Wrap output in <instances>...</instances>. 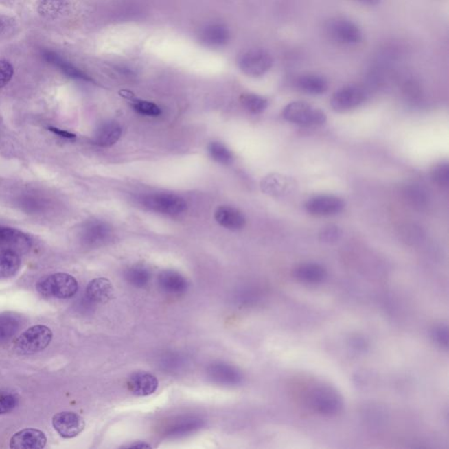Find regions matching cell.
Listing matches in <instances>:
<instances>
[{
    "instance_id": "cell-1",
    "label": "cell",
    "mask_w": 449,
    "mask_h": 449,
    "mask_svg": "<svg viewBox=\"0 0 449 449\" xmlns=\"http://www.w3.org/2000/svg\"><path fill=\"white\" fill-rule=\"evenodd\" d=\"M41 295L62 299H71L78 290V284L74 277L67 273H56L41 278L36 284Z\"/></svg>"
},
{
    "instance_id": "cell-2",
    "label": "cell",
    "mask_w": 449,
    "mask_h": 449,
    "mask_svg": "<svg viewBox=\"0 0 449 449\" xmlns=\"http://www.w3.org/2000/svg\"><path fill=\"white\" fill-rule=\"evenodd\" d=\"M282 115L286 122L302 126H321L327 122V115L323 111L303 101L288 104Z\"/></svg>"
},
{
    "instance_id": "cell-3",
    "label": "cell",
    "mask_w": 449,
    "mask_h": 449,
    "mask_svg": "<svg viewBox=\"0 0 449 449\" xmlns=\"http://www.w3.org/2000/svg\"><path fill=\"white\" fill-rule=\"evenodd\" d=\"M52 338V331L46 325H34L17 338L14 349L20 355H33L45 349L51 343Z\"/></svg>"
},
{
    "instance_id": "cell-4",
    "label": "cell",
    "mask_w": 449,
    "mask_h": 449,
    "mask_svg": "<svg viewBox=\"0 0 449 449\" xmlns=\"http://www.w3.org/2000/svg\"><path fill=\"white\" fill-rule=\"evenodd\" d=\"M327 36L343 45H357L362 41L363 34L355 22L345 18H334L325 23Z\"/></svg>"
},
{
    "instance_id": "cell-5",
    "label": "cell",
    "mask_w": 449,
    "mask_h": 449,
    "mask_svg": "<svg viewBox=\"0 0 449 449\" xmlns=\"http://www.w3.org/2000/svg\"><path fill=\"white\" fill-rule=\"evenodd\" d=\"M273 58L264 49H251L240 56L238 65L240 71L252 78H260L270 71Z\"/></svg>"
},
{
    "instance_id": "cell-6",
    "label": "cell",
    "mask_w": 449,
    "mask_h": 449,
    "mask_svg": "<svg viewBox=\"0 0 449 449\" xmlns=\"http://www.w3.org/2000/svg\"><path fill=\"white\" fill-rule=\"evenodd\" d=\"M309 400L316 412L322 415H335L339 413L343 407V398L340 394L330 387L314 389L310 395Z\"/></svg>"
},
{
    "instance_id": "cell-7",
    "label": "cell",
    "mask_w": 449,
    "mask_h": 449,
    "mask_svg": "<svg viewBox=\"0 0 449 449\" xmlns=\"http://www.w3.org/2000/svg\"><path fill=\"white\" fill-rule=\"evenodd\" d=\"M142 203L148 209L165 215H179L187 209L185 199L178 195L157 194L148 195L142 199Z\"/></svg>"
},
{
    "instance_id": "cell-8",
    "label": "cell",
    "mask_w": 449,
    "mask_h": 449,
    "mask_svg": "<svg viewBox=\"0 0 449 449\" xmlns=\"http://www.w3.org/2000/svg\"><path fill=\"white\" fill-rule=\"evenodd\" d=\"M365 99V91L362 88L347 85L335 91L331 97L330 106L334 112L345 113L362 105Z\"/></svg>"
},
{
    "instance_id": "cell-9",
    "label": "cell",
    "mask_w": 449,
    "mask_h": 449,
    "mask_svg": "<svg viewBox=\"0 0 449 449\" xmlns=\"http://www.w3.org/2000/svg\"><path fill=\"white\" fill-rule=\"evenodd\" d=\"M345 207L343 198L334 195H318L306 201V211L312 216L328 217L341 213Z\"/></svg>"
},
{
    "instance_id": "cell-10",
    "label": "cell",
    "mask_w": 449,
    "mask_h": 449,
    "mask_svg": "<svg viewBox=\"0 0 449 449\" xmlns=\"http://www.w3.org/2000/svg\"><path fill=\"white\" fill-rule=\"evenodd\" d=\"M52 424L56 431L66 439L76 437L81 434L85 428L84 419L72 412L56 413L53 417Z\"/></svg>"
},
{
    "instance_id": "cell-11",
    "label": "cell",
    "mask_w": 449,
    "mask_h": 449,
    "mask_svg": "<svg viewBox=\"0 0 449 449\" xmlns=\"http://www.w3.org/2000/svg\"><path fill=\"white\" fill-rule=\"evenodd\" d=\"M47 437L41 430L27 428L16 433L10 439L12 449H42L45 447Z\"/></svg>"
},
{
    "instance_id": "cell-12",
    "label": "cell",
    "mask_w": 449,
    "mask_h": 449,
    "mask_svg": "<svg viewBox=\"0 0 449 449\" xmlns=\"http://www.w3.org/2000/svg\"><path fill=\"white\" fill-rule=\"evenodd\" d=\"M128 385L129 391L135 396L146 397L157 390L158 380L150 373L137 372L130 376Z\"/></svg>"
},
{
    "instance_id": "cell-13",
    "label": "cell",
    "mask_w": 449,
    "mask_h": 449,
    "mask_svg": "<svg viewBox=\"0 0 449 449\" xmlns=\"http://www.w3.org/2000/svg\"><path fill=\"white\" fill-rule=\"evenodd\" d=\"M214 217L221 227L232 231L242 229L246 224L245 216L242 211L227 205L218 208Z\"/></svg>"
},
{
    "instance_id": "cell-14",
    "label": "cell",
    "mask_w": 449,
    "mask_h": 449,
    "mask_svg": "<svg viewBox=\"0 0 449 449\" xmlns=\"http://www.w3.org/2000/svg\"><path fill=\"white\" fill-rule=\"evenodd\" d=\"M87 298L94 303H107L113 297V286L106 278H96L87 287Z\"/></svg>"
},
{
    "instance_id": "cell-15",
    "label": "cell",
    "mask_w": 449,
    "mask_h": 449,
    "mask_svg": "<svg viewBox=\"0 0 449 449\" xmlns=\"http://www.w3.org/2000/svg\"><path fill=\"white\" fill-rule=\"evenodd\" d=\"M28 245L30 239L21 231L0 227V248L2 249H11L17 252L22 249H27Z\"/></svg>"
},
{
    "instance_id": "cell-16",
    "label": "cell",
    "mask_w": 449,
    "mask_h": 449,
    "mask_svg": "<svg viewBox=\"0 0 449 449\" xmlns=\"http://www.w3.org/2000/svg\"><path fill=\"white\" fill-rule=\"evenodd\" d=\"M229 30L222 24H209L202 30L200 39L202 42L211 47H221L229 43Z\"/></svg>"
},
{
    "instance_id": "cell-17",
    "label": "cell",
    "mask_w": 449,
    "mask_h": 449,
    "mask_svg": "<svg viewBox=\"0 0 449 449\" xmlns=\"http://www.w3.org/2000/svg\"><path fill=\"white\" fill-rule=\"evenodd\" d=\"M294 276L303 283L318 284L323 282L327 278V272L321 265L308 262L296 268L294 270Z\"/></svg>"
},
{
    "instance_id": "cell-18",
    "label": "cell",
    "mask_w": 449,
    "mask_h": 449,
    "mask_svg": "<svg viewBox=\"0 0 449 449\" xmlns=\"http://www.w3.org/2000/svg\"><path fill=\"white\" fill-rule=\"evenodd\" d=\"M296 85L302 93L309 95H321L328 90L327 79L319 75H303L297 79Z\"/></svg>"
},
{
    "instance_id": "cell-19",
    "label": "cell",
    "mask_w": 449,
    "mask_h": 449,
    "mask_svg": "<svg viewBox=\"0 0 449 449\" xmlns=\"http://www.w3.org/2000/svg\"><path fill=\"white\" fill-rule=\"evenodd\" d=\"M42 56L44 60H46L47 62L51 63V65H55L56 67H58L62 72L69 77L76 79H81V80L91 81V79L89 76L84 73L83 71L80 69L76 68L74 65H72L71 63L66 61L65 59H63L62 56H60L58 54H56L50 50H43L42 52Z\"/></svg>"
},
{
    "instance_id": "cell-20",
    "label": "cell",
    "mask_w": 449,
    "mask_h": 449,
    "mask_svg": "<svg viewBox=\"0 0 449 449\" xmlns=\"http://www.w3.org/2000/svg\"><path fill=\"white\" fill-rule=\"evenodd\" d=\"M122 126L117 122H106L100 126L95 135L94 142L101 147H110L119 140Z\"/></svg>"
},
{
    "instance_id": "cell-21",
    "label": "cell",
    "mask_w": 449,
    "mask_h": 449,
    "mask_svg": "<svg viewBox=\"0 0 449 449\" xmlns=\"http://www.w3.org/2000/svg\"><path fill=\"white\" fill-rule=\"evenodd\" d=\"M159 284L164 292L170 294H180L187 289L185 278L173 270H165L161 273Z\"/></svg>"
},
{
    "instance_id": "cell-22",
    "label": "cell",
    "mask_w": 449,
    "mask_h": 449,
    "mask_svg": "<svg viewBox=\"0 0 449 449\" xmlns=\"http://www.w3.org/2000/svg\"><path fill=\"white\" fill-rule=\"evenodd\" d=\"M21 265V257L17 252L11 249L0 251V279L14 277Z\"/></svg>"
},
{
    "instance_id": "cell-23",
    "label": "cell",
    "mask_w": 449,
    "mask_h": 449,
    "mask_svg": "<svg viewBox=\"0 0 449 449\" xmlns=\"http://www.w3.org/2000/svg\"><path fill=\"white\" fill-rule=\"evenodd\" d=\"M110 236L111 227L102 221H94L85 229V238L93 244H101L108 240Z\"/></svg>"
},
{
    "instance_id": "cell-24",
    "label": "cell",
    "mask_w": 449,
    "mask_h": 449,
    "mask_svg": "<svg viewBox=\"0 0 449 449\" xmlns=\"http://www.w3.org/2000/svg\"><path fill=\"white\" fill-rule=\"evenodd\" d=\"M210 374L215 381L220 384H236L240 381L242 376L235 369L227 365H215L211 367Z\"/></svg>"
},
{
    "instance_id": "cell-25",
    "label": "cell",
    "mask_w": 449,
    "mask_h": 449,
    "mask_svg": "<svg viewBox=\"0 0 449 449\" xmlns=\"http://www.w3.org/2000/svg\"><path fill=\"white\" fill-rule=\"evenodd\" d=\"M289 180L282 176L271 175L262 183V189L268 194L280 195L289 187Z\"/></svg>"
},
{
    "instance_id": "cell-26",
    "label": "cell",
    "mask_w": 449,
    "mask_h": 449,
    "mask_svg": "<svg viewBox=\"0 0 449 449\" xmlns=\"http://www.w3.org/2000/svg\"><path fill=\"white\" fill-rule=\"evenodd\" d=\"M66 8H67V2L65 0H43L38 8V11L44 17L54 19L62 14Z\"/></svg>"
},
{
    "instance_id": "cell-27",
    "label": "cell",
    "mask_w": 449,
    "mask_h": 449,
    "mask_svg": "<svg viewBox=\"0 0 449 449\" xmlns=\"http://www.w3.org/2000/svg\"><path fill=\"white\" fill-rule=\"evenodd\" d=\"M20 327V322L14 316L0 315V343L11 339Z\"/></svg>"
},
{
    "instance_id": "cell-28",
    "label": "cell",
    "mask_w": 449,
    "mask_h": 449,
    "mask_svg": "<svg viewBox=\"0 0 449 449\" xmlns=\"http://www.w3.org/2000/svg\"><path fill=\"white\" fill-rule=\"evenodd\" d=\"M242 104L245 108L255 115L264 112L268 103L265 97L256 94H246L242 97Z\"/></svg>"
},
{
    "instance_id": "cell-29",
    "label": "cell",
    "mask_w": 449,
    "mask_h": 449,
    "mask_svg": "<svg viewBox=\"0 0 449 449\" xmlns=\"http://www.w3.org/2000/svg\"><path fill=\"white\" fill-rule=\"evenodd\" d=\"M126 280L135 287H143L150 281V272L143 267L136 266L129 268L126 273Z\"/></svg>"
},
{
    "instance_id": "cell-30",
    "label": "cell",
    "mask_w": 449,
    "mask_h": 449,
    "mask_svg": "<svg viewBox=\"0 0 449 449\" xmlns=\"http://www.w3.org/2000/svg\"><path fill=\"white\" fill-rule=\"evenodd\" d=\"M209 153L211 158L216 162L229 165L233 161V154L224 145L220 142H213L209 145Z\"/></svg>"
},
{
    "instance_id": "cell-31",
    "label": "cell",
    "mask_w": 449,
    "mask_h": 449,
    "mask_svg": "<svg viewBox=\"0 0 449 449\" xmlns=\"http://www.w3.org/2000/svg\"><path fill=\"white\" fill-rule=\"evenodd\" d=\"M431 176L434 182L441 187H448L449 185V165L448 163L437 164L432 170Z\"/></svg>"
},
{
    "instance_id": "cell-32",
    "label": "cell",
    "mask_w": 449,
    "mask_h": 449,
    "mask_svg": "<svg viewBox=\"0 0 449 449\" xmlns=\"http://www.w3.org/2000/svg\"><path fill=\"white\" fill-rule=\"evenodd\" d=\"M134 109L142 115L156 117L161 115L160 107L146 100L135 101Z\"/></svg>"
},
{
    "instance_id": "cell-33",
    "label": "cell",
    "mask_w": 449,
    "mask_h": 449,
    "mask_svg": "<svg viewBox=\"0 0 449 449\" xmlns=\"http://www.w3.org/2000/svg\"><path fill=\"white\" fill-rule=\"evenodd\" d=\"M341 236V230L335 224H328L323 227L319 233V240L324 243H334L338 242Z\"/></svg>"
},
{
    "instance_id": "cell-34",
    "label": "cell",
    "mask_w": 449,
    "mask_h": 449,
    "mask_svg": "<svg viewBox=\"0 0 449 449\" xmlns=\"http://www.w3.org/2000/svg\"><path fill=\"white\" fill-rule=\"evenodd\" d=\"M17 404L18 400L14 395L0 390V414L11 413Z\"/></svg>"
},
{
    "instance_id": "cell-35",
    "label": "cell",
    "mask_w": 449,
    "mask_h": 449,
    "mask_svg": "<svg viewBox=\"0 0 449 449\" xmlns=\"http://www.w3.org/2000/svg\"><path fill=\"white\" fill-rule=\"evenodd\" d=\"M14 73V69L10 62L0 60V89L10 82Z\"/></svg>"
},
{
    "instance_id": "cell-36",
    "label": "cell",
    "mask_w": 449,
    "mask_h": 449,
    "mask_svg": "<svg viewBox=\"0 0 449 449\" xmlns=\"http://www.w3.org/2000/svg\"><path fill=\"white\" fill-rule=\"evenodd\" d=\"M433 337L439 345L447 347L448 346V330L446 325H439L433 331Z\"/></svg>"
},
{
    "instance_id": "cell-37",
    "label": "cell",
    "mask_w": 449,
    "mask_h": 449,
    "mask_svg": "<svg viewBox=\"0 0 449 449\" xmlns=\"http://www.w3.org/2000/svg\"><path fill=\"white\" fill-rule=\"evenodd\" d=\"M408 192L411 194V201H412L414 205H423L424 202L426 200V198L422 191H420L419 189H412Z\"/></svg>"
},
{
    "instance_id": "cell-38",
    "label": "cell",
    "mask_w": 449,
    "mask_h": 449,
    "mask_svg": "<svg viewBox=\"0 0 449 449\" xmlns=\"http://www.w3.org/2000/svg\"><path fill=\"white\" fill-rule=\"evenodd\" d=\"M49 129L50 131L55 133L56 135H58L63 138L74 139L76 137V135L74 134H71V133L67 131L61 130V129H58L56 128H49Z\"/></svg>"
},
{
    "instance_id": "cell-39",
    "label": "cell",
    "mask_w": 449,
    "mask_h": 449,
    "mask_svg": "<svg viewBox=\"0 0 449 449\" xmlns=\"http://www.w3.org/2000/svg\"><path fill=\"white\" fill-rule=\"evenodd\" d=\"M357 1L362 3L363 5L374 6L378 5L380 0H357Z\"/></svg>"
},
{
    "instance_id": "cell-40",
    "label": "cell",
    "mask_w": 449,
    "mask_h": 449,
    "mask_svg": "<svg viewBox=\"0 0 449 449\" xmlns=\"http://www.w3.org/2000/svg\"><path fill=\"white\" fill-rule=\"evenodd\" d=\"M6 26H8V19L0 16V33L5 30Z\"/></svg>"
}]
</instances>
